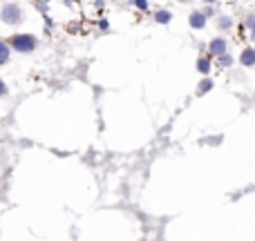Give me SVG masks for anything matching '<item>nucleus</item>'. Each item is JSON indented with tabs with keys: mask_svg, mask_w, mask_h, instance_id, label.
<instances>
[{
	"mask_svg": "<svg viewBox=\"0 0 255 241\" xmlns=\"http://www.w3.org/2000/svg\"><path fill=\"white\" fill-rule=\"evenodd\" d=\"M22 20H25V9L18 2H4L0 7V22L4 27H18Z\"/></svg>",
	"mask_w": 255,
	"mask_h": 241,
	"instance_id": "1",
	"label": "nucleus"
},
{
	"mask_svg": "<svg viewBox=\"0 0 255 241\" xmlns=\"http://www.w3.org/2000/svg\"><path fill=\"white\" fill-rule=\"evenodd\" d=\"M7 45L11 52L31 54V52H36V47H38V38H36L34 34H13L11 38L7 40Z\"/></svg>",
	"mask_w": 255,
	"mask_h": 241,
	"instance_id": "2",
	"label": "nucleus"
},
{
	"mask_svg": "<svg viewBox=\"0 0 255 241\" xmlns=\"http://www.w3.org/2000/svg\"><path fill=\"white\" fill-rule=\"evenodd\" d=\"M224 54H229V40H226L224 36H215L213 40H208V54L206 56L220 58V56H224Z\"/></svg>",
	"mask_w": 255,
	"mask_h": 241,
	"instance_id": "3",
	"label": "nucleus"
},
{
	"mask_svg": "<svg viewBox=\"0 0 255 241\" xmlns=\"http://www.w3.org/2000/svg\"><path fill=\"white\" fill-rule=\"evenodd\" d=\"M188 25H190V29H195V31H199V29H204V27L208 25V18L204 16L199 9H195V11H190L188 13Z\"/></svg>",
	"mask_w": 255,
	"mask_h": 241,
	"instance_id": "4",
	"label": "nucleus"
},
{
	"mask_svg": "<svg viewBox=\"0 0 255 241\" xmlns=\"http://www.w3.org/2000/svg\"><path fill=\"white\" fill-rule=\"evenodd\" d=\"M215 22H217V29L220 31H231L235 27V18L231 16V13H217Z\"/></svg>",
	"mask_w": 255,
	"mask_h": 241,
	"instance_id": "5",
	"label": "nucleus"
},
{
	"mask_svg": "<svg viewBox=\"0 0 255 241\" xmlns=\"http://www.w3.org/2000/svg\"><path fill=\"white\" fill-rule=\"evenodd\" d=\"M238 63L242 67H253L255 65V49L249 45V47H244L242 52H240V58H238Z\"/></svg>",
	"mask_w": 255,
	"mask_h": 241,
	"instance_id": "6",
	"label": "nucleus"
},
{
	"mask_svg": "<svg viewBox=\"0 0 255 241\" xmlns=\"http://www.w3.org/2000/svg\"><path fill=\"white\" fill-rule=\"evenodd\" d=\"M195 67H197V72H199V74L208 76V74H211V70H213V58L204 54V56H199V58H197V63H195Z\"/></svg>",
	"mask_w": 255,
	"mask_h": 241,
	"instance_id": "7",
	"label": "nucleus"
},
{
	"mask_svg": "<svg viewBox=\"0 0 255 241\" xmlns=\"http://www.w3.org/2000/svg\"><path fill=\"white\" fill-rule=\"evenodd\" d=\"M152 18H154V22H157V25H168V22L172 20V13L168 11L166 7H163V9H154Z\"/></svg>",
	"mask_w": 255,
	"mask_h": 241,
	"instance_id": "8",
	"label": "nucleus"
},
{
	"mask_svg": "<svg viewBox=\"0 0 255 241\" xmlns=\"http://www.w3.org/2000/svg\"><path fill=\"white\" fill-rule=\"evenodd\" d=\"M11 58V49H9L7 40H0V67H4Z\"/></svg>",
	"mask_w": 255,
	"mask_h": 241,
	"instance_id": "9",
	"label": "nucleus"
},
{
	"mask_svg": "<svg viewBox=\"0 0 255 241\" xmlns=\"http://www.w3.org/2000/svg\"><path fill=\"white\" fill-rule=\"evenodd\" d=\"M213 87H215L213 79H208V76H206V79H202V80H199V85H197V96H204V94H208Z\"/></svg>",
	"mask_w": 255,
	"mask_h": 241,
	"instance_id": "10",
	"label": "nucleus"
},
{
	"mask_svg": "<svg viewBox=\"0 0 255 241\" xmlns=\"http://www.w3.org/2000/svg\"><path fill=\"white\" fill-rule=\"evenodd\" d=\"M215 63H217V67H220V70H229V67L235 65V58L231 56V54H224V56L215 58Z\"/></svg>",
	"mask_w": 255,
	"mask_h": 241,
	"instance_id": "11",
	"label": "nucleus"
},
{
	"mask_svg": "<svg viewBox=\"0 0 255 241\" xmlns=\"http://www.w3.org/2000/svg\"><path fill=\"white\" fill-rule=\"evenodd\" d=\"M242 25H244V29H247L249 34H253V29H255V13H253V11H247V16H244Z\"/></svg>",
	"mask_w": 255,
	"mask_h": 241,
	"instance_id": "12",
	"label": "nucleus"
},
{
	"mask_svg": "<svg viewBox=\"0 0 255 241\" xmlns=\"http://www.w3.org/2000/svg\"><path fill=\"white\" fill-rule=\"evenodd\" d=\"M130 4H132V7H136L139 11H148V9H150L148 0H130Z\"/></svg>",
	"mask_w": 255,
	"mask_h": 241,
	"instance_id": "13",
	"label": "nucleus"
},
{
	"mask_svg": "<svg viewBox=\"0 0 255 241\" xmlns=\"http://www.w3.org/2000/svg\"><path fill=\"white\" fill-rule=\"evenodd\" d=\"M199 11H202V13H204V16H206V18H211V16H217V13H215V9H213L211 4H208V7H204V9H199Z\"/></svg>",
	"mask_w": 255,
	"mask_h": 241,
	"instance_id": "14",
	"label": "nucleus"
},
{
	"mask_svg": "<svg viewBox=\"0 0 255 241\" xmlns=\"http://www.w3.org/2000/svg\"><path fill=\"white\" fill-rule=\"evenodd\" d=\"M9 94V87H7V83H4L2 79H0V98H4Z\"/></svg>",
	"mask_w": 255,
	"mask_h": 241,
	"instance_id": "15",
	"label": "nucleus"
},
{
	"mask_svg": "<svg viewBox=\"0 0 255 241\" xmlns=\"http://www.w3.org/2000/svg\"><path fill=\"white\" fill-rule=\"evenodd\" d=\"M97 25H99V29H101V31H106V29H108V20H99Z\"/></svg>",
	"mask_w": 255,
	"mask_h": 241,
	"instance_id": "16",
	"label": "nucleus"
},
{
	"mask_svg": "<svg viewBox=\"0 0 255 241\" xmlns=\"http://www.w3.org/2000/svg\"><path fill=\"white\" fill-rule=\"evenodd\" d=\"M202 2H206V4H211V7H213V4H217V2H222V0H202Z\"/></svg>",
	"mask_w": 255,
	"mask_h": 241,
	"instance_id": "17",
	"label": "nucleus"
},
{
	"mask_svg": "<svg viewBox=\"0 0 255 241\" xmlns=\"http://www.w3.org/2000/svg\"><path fill=\"white\" fill-rule=\"evenodd\" d=\"M177 2H188V0H177Z\"/></svg>",
	"mask_w": 255,
	"mask_h": 241,
	"instance_id": "18",
	"label": "nucleus"
}]
</instances>
